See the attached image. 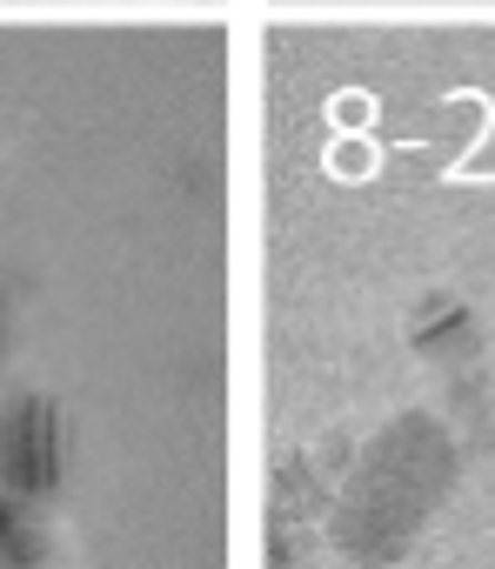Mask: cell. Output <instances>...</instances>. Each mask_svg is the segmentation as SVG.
Segmentation results:
<instances>
[{
	"instance_id": "cell-1",
	"label": "cell",
	"mask_w": 495,
	"mask_h": 569,
	"mask_svg": "<svg viewBox=\"0 0 495 569\" xmlns=\"http://www.w3.org/2000/svg\"><path fill=\"white\" fill-rule=\"evenodd\" d=\"M455 476H462V456H455V436L442 429V416L415 409V416L382 422L362 442V456L335 496V516H329L335 549L362 569L395 562L422 536V522L442 509Z\"/></svg>"
},
{
	"instance_id": "cell-2",
	"label": "cell",
	"mask_w": 495,
	"mask_h": 569,
	"mask_svg": "<svg viewBox=\"0 0 495 569\" xmlns=\"http://www.w3.org/2000/svg\"><path fill=\"white\" fill-rule=\"evenodd\" d=\"M0 482L14 496H48L61 482V416L48 396H28L0 416Z\"/></svg>"
},
{
	"instance_id": "cell-3",
	"label": "cell",
	"mask_w": 495,
	"mask_h": 569,
	"mask_svg": "<svg viewBox=\"0 0 495 569\" xmlns=\"http://www.w3.org/2000/svg\"><path fill=\"white\" fill-rule=\"evenodd\" d=\"M0 569H41V536L8 496H0Z\"/></svg>"
},
{
	"instance_id": "cell-4",
	"label": "cell",
	"mask_w": 495,
	"mask_h": 569,
	"mask_svg": "<svg viewBox=\"0 0 495 569\" xmlns=\"http://www.w3.org/2000/svg\"><path fill=\"white\" fill-rule=\"evenodd\" d=\"M335 569H355V562H335Z\"/></svg>"
}]
</instances>
